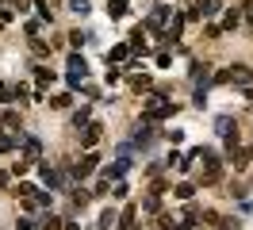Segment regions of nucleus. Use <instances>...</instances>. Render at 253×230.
Here are the masks:
<instances>
[{
    "mask_svg": "<svg viewBox=\"0 0 253 230\" xmlns=\"http://www.w3.org/2000/svg\"><path fill=\"white\" fill-rule=\"evenodd\" d=\"M176 115V104L173 100H161V96H150L142 104V123H158V119H169Z\"/></svg>",
    "mask_w": 253,
    "mask_h": 230,
    "instance_id": "nucleus-1",
    "label": "nucleus"
},
{
    "mask_svg": "<svg viewBox=\"0 0 253 230\" xmlns=\"http://www.w3.org/2000/svg\"><path fill=\"white\" fill-rule=\"evenodd\" d=\"M196 157L204 161V184H215V181L222 177V161H219V153H215V150H204V146H200V153H196Z\"/></svg>",
    "mask_w": 253,
    "mask_h": 230,
    "instance_id": "nucleus-2",
    "label": "nucleus"
},
{
    "mask_svg": "<svg viewBox=\"0 0 253 230\" xmlns=\"http://www.w3.org/2000/svg\"><path fill=\"white\" fill-rule=\"evenodd\" d=\"M226 85L250 89V85H253V69H250V65H230V69H226Z\"/></svg>",
    "mask_w": 253,
    "mask_h": 230,
    "instance_id": "nucleus-3",
    "label": "nucleus"
},
{
    "mask_svg": "<svg viewBox=\"0 0 253 230\" xmlns=\"http://www.w3.org/2000/svg\"><path fill=\"white\" fill-rule=\"evenodd\" d=\"M169 15H173V8H154V12L146 15L142 31H165L169 27Z\"/></svg>",
    "mask_w": 253,
    "mask_h": 230,
    "instance_id": "nucleus-4",
    "label": "nucleus"
},
{
    "mask_svg": "<svg viewBox=\"0 0 253 230\" xmlns=\"http://www.w3.org/2000/svg\"><path fill=\"white\" fill-rule=\"evenodd\" d=\"M96 161H100V157H96V153L88 150V153H84V157L77 161V165H73V177H77V181H84V177H92V173H96Z\"/></svg>",
    "mask_w": 253,
    "mask_h": 230,
    "instance_id": "nucleus-5",
    "label": "nucleus"
},
{
    "mask_svg": "<svg viewBox=\"0 0 253 230\" xmlns=\"http://www.w3.org/2000/svg\"><path fill=\"white\" fill-rule=\"evenodd\" d=\"M100 135H104V127H100V123H88V127H84V135H81V146H84V150H92L96 142H100Z\"/></svg>",
    "mask_w": 253,
    "mask_h": 230,
    "instance_id": "nucleus-6",
    "label": "nucleus"
},
{
    "mask_svg": "<svg viewBox=\"0 0 253 230\" xmlns=\"http://www.w3.org/2000/svg\"><path fill=\"white\" fill-rule=\"evenodd\" d=\"M19 150H23V161H39L42 142H39V138H23V142H19Z\"/></svg>",
    "mask_w": 253,
    "mask_h": 230,
    "instance_id": "nucleus-7",
    "label": "nucleus"
},
{
    "mask_svg": "<svg viewBox=\"0 0 253 230\" xmlns=\"http://www.w3.org/2000/svg\"><path fill=\"white\" fill-rule=\"evenodd\" d=\"M39 177H42V184H50V192L62 188V173H58L54 165H39Z\"/></svg>",
    "mask_w": 253,
    "mask_h": 230,
    "instance_id": "nucleus-8",
    "label": "nucleus"
},
{
    "mask_svg": "<svg viewBox=\"0 0 253 230\" xmlns=\"http://www.w3.org/2000/svg\"><path fill=\"white\" fill-rule=\"evenodd\" d=\"M180 31H184V15H173V19H169V27H165V35H161V39H165V43H176V39H180Z\"/></svg>",
    "mask_w": 253,
    "mask_h": 230,
    "instance_id": "nucleus-9",
    "label": "nucleus"
},
{
    "mask_svg": "<svg viewBox=\"0 0 253 230\" xmlns=\"http://www.w3.org/2000/svg\"><path fill=\"white\" fill-rule=\"evenodd\" d=\"M134 219H138V207H134V203H126V207H123V223H119V230H134V227H138Z\"/></svg>",
    "mask_w": 253,
    "mask_h": 230,
    "instance_id": "nucleus-10",
    "label": "nucleus"
},
{
    "mask_svg": "<svg viewBox=\"0 0 253 230\" xmlns=\"http://www.w3.org/2000/svg\"><path fill=\"white\" fill-rule=\"evenodd\" d=\"M126 58H130V46H126V43H115L108 50V65H111V61H126Z\"/></svg>",
    "mask_w": 253,
    "mask_h": 230,
    "instance_id": "nucleus-11",
    "label": "nucleus"
},
{
    "mask_svg": "<svg viewBox=\"0 0 253 230\" xmlns=\"http://www.w3.org/2000/svg\"><path fill=\"white\" fill-rule=\"evenodd\" d=\"M142 35H146V31H142V23H138V27H134V35H130V43H126V46H130V54H138V50L146 54V39H142Z\"/></svg>",
    "mask_w": 253,
    "mask_h": 230,
    "instance_id": "nucleus-12",
    "label": "nucleus"
},
{
    "mask_svg": "<svg viewBox=\"0 0 253 230\" xmlns=\"http://www.w3.org/2000/svg\"><path fill=\"white\" fill-rule=\"evenodd\" d=\"M150 142H154V131H150V123H142L134 131V146H150Z\"/></svg>",
    "mask_w": 253,
    "mask_h": 230,
    "instance_id": "nucleus-13",
    "label": "nucleus"
},
{
    "mask_svg": "<svg viewBox=\"0 0 253 230\" xmlns=\"http://www.w3.org/2000/svg\"><path fill=\"white\" fill-rule=\"evenodd\" d=\"M238 23H242V12H238V8H230V12L222 15V27H219V31H234Z\"/></svg>",
    "mask_w": 253,
    "mask_h": 230,
    "instance_id": "nucleus-14",
    "label": "nucleus"
},
{
    "mask_svg": "<svg viewBox=\"0 0 253 230\" xmlns=\"http://www.w3.org/2000/svg\"><path fill=\"white\" fill-rule=\"evenodd\" d=\"M69 73L88 77V65H84V58H81V54H69Z\"/></svg>",
    "mask_w": 253,
    "mask_h": 230,
    "instance_id": "nucleus-15",
    "label": "nucleus"
},
{
    "mask_svg": "<svg viewBox=\"0 0 253 230\" xmlns=\"http://www.w3.org/2000/svg\"><path fill=\"white\" fill-rule=\"evenodd\" d=\"M192 81H196V85H204V89H207V81H211V73H207V65H200V61H196V65H192Z\"/></svg>",
    "mask_w": 253,
    "mask_h": 230,
    "instance_id": "nucleus-16",
    "label": "nucleus"
},
{
    "mask_svg": "<svg viewBox=\"0 0 253 230\" xmlns=\"http://www.w3.org/2000/svg\"><path fill=\"white\" fill-rule=\"evenodd\" d=\"M50 81H54V73H50V69H35V85H39V96H42V89H46Z\"/></svg>",
    "mask_w": 253,
    "mask_h": 230,
    "instance_id": "nucleus-17",
    "label": "nucleus"
},
{
    "mask_svg": "<svg viewBox=\"0 0 253 230\" xmlns=\"http://www.w3.org/2000/svg\"><path fill=\"white\" fill-rule=\"evenodd\" d=\"M108 15H111V19H123V15H126V0H111Z\"/></svg>",
    "mask_w": 253,
    "mask_h": 230,
    "instance_id": "nucleus-18",
    "label": "nucleus"
},
{
    "mask_svg": "<svg viewBox=\"0 0 253 230\" xmlns=\"http://www.w3.org/2000/svg\"><path fill=\"white\" fill-rule=\"evenodd\" d=\"M16 146H19V138H16V135H0V153L16 150Z\"/></svg>",
    "mask_w": 253,
    "mask_h": 230,
    "instance_id": "nucleus-19",
    "label": "nucleus"
},
{
    "mask_svg": "<svg viewBox=\"0 0 253 230\" xmlns=\"http://www.w3.org/2000/svg\"><path fill=\"white\" fill-rule=\"evenodd\" d=\"M0 123H4V127H12V131H16V127H19V115H16V111H0Z\"/></svg>",
    "mask_w": 253,
    "mask_h": 230,
    "instance_id": "nucleus-20",
    "label": "nucleus"
},
{
    "mask_svg": "<svg viewBox=\"0 0 253 230\" xmlns=\"http://www.w3.org/2000/svg\"><path fill=\"white\" fill-rule=\"evenodd\" d=\"M69 104H73V96H69V92H58V96L50 100V107H69Z\"/></svg>",
    "mask_w": 253,
    "mask_h": 230,
    "instance_id": "nucleus-21",
    "label": "nucleus"
},
{
    "mask_svg": "<svg viewBox=\"0 0 253 230\" xmlns=\"http://www.w3.org/2000/svg\"><path fill=\"white\" fill-rule=\"evenodd\" d=\"M88 115H92V111H88V107H81L77 115H73V127H77V131H81V127H88Z\"/></svg>",
    "mask_w": 253,
    "mask_h": 230,
    "instance_id": "nucleus-22",
    "label": "nucleus"
},
{
    "mask_svg": "<svg viewBox=\"0 0 253 230\" xmlns=\"http://www.w3.org/2000/svg\"><path fill=\"white\" fill-rule=\"evenodd\" d=\"M192 196H196V188H192L188 181H184V184H176V199H192Z\"/></svg>",
    "mask_w": 253,
    "mask_h": 230,
    "instance_id": "nucleus-23",
    "label": "nucleus"
},
{
    "mask_svg": "<svg viewBox=\"0 0 253 230\" xmlns=\"http://www.w3.org/2000/svg\"><path fill=\"white\" fill-rule=\"evenodd\" d=\"M35 192H39V188H35V184H27V181H23V184L16 188V196H19V199H31Z\"/></svg>",
    "mask_w": 253,
    "mask_h": 230,
    "instance_id": "nucleus-24",
    "label": "nucleus"
},
{
    "mask_svg": "<svg viewBox=\"0 0 253 230\" xmlns=\"http://www.w3.org/2000/svg\"><path fill=\"white\" fill-rule=\"evenodd\" d=\"M142 207H146V211H158V207H161V196H154V192H150V196L142 199Z\"/></svg>",
    "mask_w": 253,
    "mask_h": 230,
    "instance_id": "nucleus-25",
    "label": "nucleus"
},
{
    "mask_svg": "<svg viewBox=\"0 0 253 230\" xmlns=\"http://www.w3.org/2000/svg\"><path fill=\"white\" fill-rule=\"evenodd\" d=\"M111 223H115V211H111V207H108V211L100 215V230H111Z\"/></svg>",
    "mask_w": 253,
    "mask_h": 230,
    "instance_id": "nucleus-26",
    "label": "nucleus"
},
{
    "mask_svg": "<svg viewBox=\"0 0 253 230\" xmlns=\"http://www.w3.org/2000/svg\"><path fill=\"white\" fill-rule=\"evenodd\" d=\"M215 127H219V135H230V127H234V123H230V115H219Z\"/></svg>",
    "mask_w": 253,
    "mask_h": 230,
    "instance_id": "nucleus-27",
    "label": "nucleus"
},
{
    "mask_svg": "<svg viewBox=\"0 0 253 230\" xmlns=\"http://www.w3.org/2000/svg\"><path fill=\"white\" fill-rule=\"evenodd\" d=\"M219 230H242V223L238 219H219Z\"/></svg>",
    "mask_w": 253,
    "mask_h": 230,
    "instance_id": "nucleus-28",
    "label": "nucleus"
},
{
    "mask_svg": "<svg viewBox=\"0 0 253 230\" xmlns=\"http://www.w3.org/2000/svg\"><path fill=\"white\" fill-rule=\"evenodd\" d=\"M69 8H73L77 15H84V12H88V0H69Z\"/></svg>",
    "mask_w": 253,
    "mask_h": 230,
    "instance_id": "nucleus-29",
    "label": "nucleus"
},
{
    "mask_svg": "<svg viewBox=\"0 0 253 230\" xmlns=\"http://www.w3.org/2000/svg\"><path fill=\"white\" fill-rule=\"evenodd\" d=\"M130 85H134V89L142 92V89H150V77H146V73H138V77H134V81H130Z\"/></svg>",
    "mask_w": 253,
    "mask_h": 230,
    "instance_id": "nucleus-30",
    "label": "nucleus"
},
{
    "mask_svg": "<svg viewBox=\"0 0 253 230\" xmlns=\"http://www.w3.org/2000/svg\"><path fill=\"white\" fill-rule=\"evenodd\" d=\"M31 46H35V54H39V58H42V54H50V46L42 43V39H31Z\"/></svg>",
    "mask_w": 253,
    "mask_h": 230,
    "instance_id": "nucleus-31",
    "label": "nucleus"
},
{
    "mask_svg": "<svg viewBox=\"0 0 253 230\" xmlns=\"http://www.w3.org/2000/svg\"><path fill=\"white\" fill-rule=\"evenodd\" d=\"M73 203H77V207H84V203H88V192H84V188H77V192H73Z\"/></svg>",
    "mask_w": 253,
    "mask_h": 230,
    "instance_id": "nucleus-32",
    "label": "nucleus"
},
{
    "mask_svg": "<svg viewBox=\"0 0 253 230\" xmlns=\"http://www.w3.org/2000/svg\"><path fill=\"white\" fill-rule=\"evenodd\" d=\"M204 223L207 227H219V211H204Z\"/></svg>",
    "mask_w": 253,
    "mask_h": 230,
    "instance_id": "nucleus-33",
    "label": "nucleus"
},
{
    "mask_svg": "<svg viewBox=\"0 0 253 230\" xmlns=\"http://www.w3.org/2000/svg\"><path fill=\"white\" fill-rule=\"evenodd\" d=\"M111 199H126V184H115V188H111Z\"/></svg>",
    "mask_w": 253,
    "mask_h": 230,
    "instance_id": "nucleus-34",
    "label": "nucleus"
},
{
    "mask_svg": "<svg viewBox=\"0 0 253 230\" xmlns=\"http://www.w3.org/2000/svg\"><path fill=\"white\" fill-rule=\"evenodd\" d=\"M42 230H62V219H54V215H50L46 223H42Z\"/></svg>",
    "mask_w": 253,
    "mask_h": 230,
    "instance_id": "nucleus-35",
    "label": "nucleus"
},
{
    "mask_svg": "<svg viewBox=\"0 0 253 230\" xmlns=\"http://www.w3.org/2000/svg\"><path fill=\"white\" fill-rule=\"evenodd\" d=\"M0 100H12V85L8 81H0Z\"/></svg>",
    "mask_w": 253,
    "mask_h": 230,
    "instance_id": "nucleus-36",
    "label": "nucleus"
},
{
    "mask_svg": "<svg viewBox=\"0 0 253 230\" xmlns=\"http://www.w3.org/2000/svg\"><path fill=\"white\" fill-rule=\"evenodd\" d=\"M242 15H246V19L253 23V0H246V4H242Z\"/></svg>",
    "mask_w": 253,
    "mask_h": 230,
    "instance_id": "nucleus-37",
    "label": "nucleus"
},
{
    "mask_svg": "<svg viewBox=\"0 0 253 230\" xmlns=\"http://www.w3.org/2000/svg\"><path fill=\"white\" fill-rule=\"evenodd\" d=\"M0 23H12V8H4V4H0Z\"/></svg>",
    "mask_w": 253,
    "mask_h": 230,
    "instance_id": "nucleus-38",
    "label": "nucleus"
},
{
    "mask_svg": "<svg viewBox=\"0 0 253 230\" xmlns=\"http://www.w3.org/2000/svg\"><path fill=\"white\" fill-rule=\"evenodd\" d=\"M16 230H35V223H31V219H19V223H16Z\"/></svg>",
    "mask_w": 253,
    "mask_h": 230,
    "instance_id": "nucleus-39",
    "label": "nucleus"
}]
</instances>
